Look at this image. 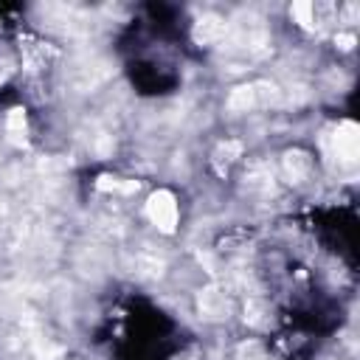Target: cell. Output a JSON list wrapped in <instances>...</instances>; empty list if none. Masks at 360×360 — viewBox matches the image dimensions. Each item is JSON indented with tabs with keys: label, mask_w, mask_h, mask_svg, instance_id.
Here are the masks:
<instances>
[{
	"label": "cell",
	"mask_w": 360,
	"mask_h": 360,
	"mask_svg": "<svg viewBox=\"0 0 360 360\" xmlns=\"http://www.w3.org/2000/svg\"><path fill=\"white\" fill-rule=\"evenodd\" d=\"M245 321L250 326H267L270 323V315H267V307H264L262 298H250L245 304Z\"/></svg>",
	"instance_id": "obj_16"
},
{
	"label": "cell",
	"mask_w": 360,
	"mask_h": 360,
	"mask_svg": "<svg viewBox=\"0 0 360 360\" xmlns=\"http://www.w3.org/2000/svg\"><path fill=\"white\" fill-rule=\"evenodd\" d=\"M197 307H200V315H205V318H211V321H217V318H228V312H231L228 290H225V287H217V284L200 290V295H197Z\"/></svg>",
	"instance_id": "obj_8"
},
{
	"label": "cell",
	"mask_w": 360,
	"mask_h": 360,
	"mask_svg": "<svg viewBox=\"0 0 360 360\" xmlns=\"http://www.w3.org/2000/svg\"><path fill=\"white\" fill-rule=\"evenodd\" d=\"M326 6H318V3H307V0H298V3H292V17H295V22L301 25V28H307V31H318L323 22H321V11H323Z\"/></svg>",
	"instance_id": "obj_12"
},
{
	"label": "cell",
	"mask_w": 360,
	"mask_h": 360,
	"mask_svg": "<svg viewBox=\"0 0 360 360\" xmlns=\"http://www.w3.org/2000/svg\"><path fill=\"white\" fill-rule=\"evenodd\" d=\"M217 48H219V59L228 70H245L248 65H253L270 53L273 39L259 14L242 11L239 17H233L228 22L225 37Z\"/></svg>",
	"instance_id": "obj_1"
},
{
	"label": "cell",
	"mask_w": 360,
	"mask_h": 360,
	"mask_svg": "<svg viewBox=\"0 0 360 360\" xmlns=\"http://www.w3.org/2000/svg\"><path fill=\"white\" fill-rule=\"evenodd\" d=\"M239 155H242V143H239V141H222V143L214 149L217 166H228V163H233Z\"/></svg>",
	"instance_id": "obj_17"
},
{
	"label": "cell",
	"mask_w": 360,
	"mask_h": 360,
	"mask_svg": "<svg viewBox=\"0 0 360 360\" xmlns=\"http://www.w3.org/2000/svg\"><path fill=\"white\" fill-rule=\"evenodd\" d=\"M284 101V90L273 82H250L236 87L228 96V110L231 112H250V110H262V107H276Z\"/></svg>",
	"instance_id": "obj_4"
},
{
	"label": "cell",
	"mask_w": 360,
	"mask_h": 360,
	"mask_svg": "<svg viewBox=\"0 0 360 360\" xmlns=\"http://www.w3.org/2000/svg\"><path fill=\"white\" fill-rule=\"evenodd\" d=\"M354 45V34H338V48L340 51H352Z\"/></svg>",
	"instance_id": "obj_20"
},
{
	"label": "cell",
	"mask_w": 360,
	"mask_h": 360,
	"mask_svg": "<svg viewBox=\"0 0 360 360\" xmlns=\"http://www.w3.org/2000/svg\"><path fill=\"white\" fill-rule=\"evenodd\" d=\"M174 360H197V352L191 349V352H186V354H180V357H174Z\"/></svg>",
	"instance_id": "obj_21"
},
{
	"label": "cell",
	"mask_w": 360,
	"mask_h": 360,
	"mask_svg": "<svg viewBox=\"0 0 360 360\" xmlns=\"http://www.w3.org/2000/svg\"><path fill=\"white\" fill-rule=\"evenodd\" d=\"M281 172H284V177L290 183H304L309 177V172H312V158L304 149H290L281 158Z\"/></svg>",
	"instance_id": "obj_10"
},
{
	"label": "cell",
	"mask_w": 360,
	"mask_h": 360,
	"mask_svg": "<svg viewBox=\"0 0 360 360\" xmlns=\"http://www.w3.org/2000/svg\"><path fill=\"white\" fill-rule=\"evenodd\" d=\"M98 188L110 191V194H135L138 191V180H124V177H98Z\"/></svg>",
	"instance_id": "obj_15"
},
{
	"label": "cell",
	"mask_w": 360,
	"mask_h": 360,
	"mask_svg": "<svg viewBox=\"0 0 360 360\" xmlns=\"http://www.w3.org/2000/svg\"><path fill=\"white\" fill-rule=\"evenodd\" d=\"M163 270H166V259L158 256L155 250H141L135 256V273L141 278H160Z\"/></svg>",
	"instance_id": "obj_13"
},
{
	"label": "cell",
	"mask_w": 360,
	"mask_h": 360,
	"mask_svg": "<svg viewBox=\"0 0 360 360\" xmlns=\"http://www.w3.org/2000/svg\"><path fill=\"white\" fill-rule=\"evenodd\" d=\"M236 360H270V354H267V349L262 343L248 340V343H242L236 349Z\"/></svg>",
	"instance_id": "obj_18"
},
{
	"label": "cell",
	"mask_w": 360,
	"mask_h": 360,
	"mask_svg": "<svg viewBox=\"0 0 360 360\" xmlns=\"http://www.w3.org/2000/svg\"><path fill=\"white\" fill-rule=\"evenodd\" d=\"M225 28H228V20L208 11V14L197 17V22L191 28V37H194L197 45H219L222 37H225Z\"/></svg>",
	"instance_id": "obj_9"
},
{
	"label": "cell",
	"mask_w": 360,
	"mask_h": 360,
	"mask_svg": "<svg viewBox=\"0 0 360 360\" xmlns=\"http://www.w3.org/2000/svg\"><path fill=\"white\" fill-rule=\"evenodd\" d=\"M115 73V65L110 56L96 53V51H84L76 53L68 68H65V84L73 93H93L96 87H101L104 82H110Z\"/></svg>",
	"instance_id": "obj_3"
},
{
	"label": "cell",
	"mask_w": 360,
	"mask_h": 360,
	"mask_svg": "<svg viewBox=\"0 0 360 360\" xmlns=\"http://www.w3.org/2000/svg\"><path fill=\"white\" fill-rule=\"evenodd\" d=\"M11 70H14V62H11V56H8V53L0 48V82H6Z\"/></svg>",
	"instance_id": "obj_19"
},
{
	"label": "cell",
	"mask_w": 360,
	"mask_h": 360,
	"mask_svg": "<svg viewBox=\"0 0 360 360\" xmlns=\"http://www.w3.org/2000/svg\"><path fill=\"white\" fill-rule=\"evenodd\" d=\"M6 135L14 146H25L28 141V121H25V110L14 107L8 115H6Z\"/></svg>",
	"instance_id": "obj_14"
},
{
	"label": "cell",
	"mask_w": 360,
	"mask_h": 360,
	"mask_svg": "<svg viewBox=\"0 0 360 360\" xmlns=\"http://www.w3.org/2000/svg\"><path fill=\"white\" fill-rule=\"evenodd\" d=\"M329 152L340 166H354L360 158V129L354 121H343L329 135Z\"/></svg>",
	"instance_id": "obj_5"
},
{
	"label": "cell",
	"mask_w": 360,
	"mask_h": 360,
	"mask_svg": "<svg viewBox=\"0 0 360 360\" xmlns=\"http://www.w3.org/2000/svg\"><path fill=\"white\" fill-rule=\"evenodd\" d=\"M245 188L250 194H259V197L273 194L276 191V169L267 160H253L245 169Z\"/></svg>",
	"instance_id": "obj_7"
},
{
	"label": "cell",
	"mask_w": 360,
	"mask_h": 360,
	"mask_svg": "<svg viewBox=\"0 0 360 360\" xmlns=\"http://www.w3.org/2000/svg\"><path fill=\"white\" fill-rule=\"evenodd\" d=\"M146 217L163 231V233H172L177 228V200L172 191L160 188L155 191L149 200H146Z\"/></svg>",
	"instance_id": "obj_6"
},
{
	"label": "cell",
	"mask_w": 360,
	"mask_h": 360,
	"mask_svg": "<svg viewBox=\"0 0 360 360\" xmlns=\"http://www.w3.org/2000/svg\"><path fill=\"white\" fill-rule=\"evenodd\" d=\"M39 20L45 28L62 34V37H70V39H87L96 34L98 28V20L93 11L82 8V6H68V3H48V6H39L37 8Z\"/></svg>",
	"instance_id": "obj_2"
},
{
	"label": "cell",
	"mask_w": 360,
	"mask_h": 360,
	"mask_svg": "<svg viewBox=\"0 0 360 360\" xmlns=\"http://www.w3.org/2000/svg\"><path fill=\"white\" fill-rule=\"evenodd\" d=\"M82 141H84V146H87V152L90 155H96V158H107L110 152H112V132L107 129V127H101V124H90L84 132H82Z\"/></svg>",
	"instance_id": "obj_11"
}]
</instances>
